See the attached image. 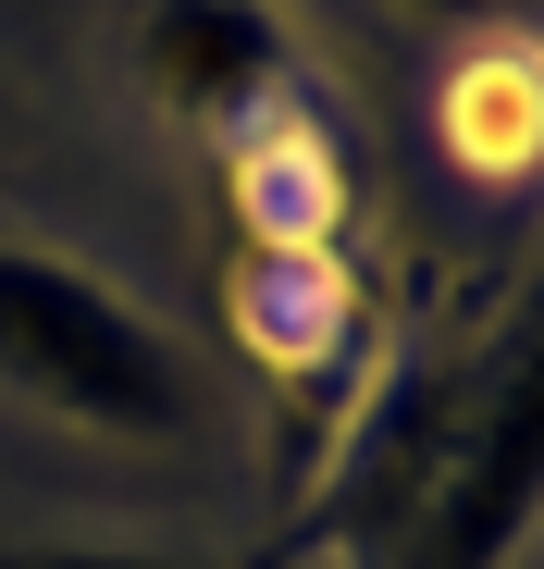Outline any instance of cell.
<instances>
[{
	"label": "cell",
	"instance_id": "cell-1",
	"mask_svg": "<svg viewBox=\"0 0 544 569\" xmlns=\"http://www.w3.org/2000/svg\"><path fill=\"white\" fill-rule=\"evenodd\" d=\"M0 385L26 409L112 433V446H173L199 421V371L124 284H100L62 248L0 236Z\"/></svg>",
	"mask_w": 544,
	"mask_h": 569
},
{
	"label": "cell",
	"instance_id": "cell-2",
	"mask_svg": "<svg viewBox=\"0 0 544 569\" xmlns=\"http://www.w3.org/2000/svg\"><path fill=\"white\" fill-rule=\"evenodd\" d=\"M532 520H544V284L495 335V359L433 385L421 496L372 545V569H507Z\"/></svg>",
	"mask_w": 544,
	"mask_h": 569
},
{
	"label": "cell",
	"instance_id": "cell-3",
	"mask_svg": "<svg viewBox=\"0 0 544 569\" xmlns=\"http://www.w3.org/2000/svg\"><path fill=\"white\" fill-rule=\"evenodd\" d=\"M285 62H298V38H285L272 0H149L137 13V87L187 124L260 112L285 87Z\"/></svg>",
	"mask_w": 544,
	"mask_h": 569
},
{
	"label": "cell",
	"instance_id": "cell-4",
	"mask_svg": "<svg viewBox=\"0 0 544 569\" xmlns=\"http://www.w3.org/2000/svg\"><path fill=\"white\" fill-rule=\"evenodd\" d=\"M0 569H199V557H161V545H0Z\"/></svg>",
	"mask_w": 544,
	"mask_h": 569
},
{
	"label": "cell",
	"instance_id": "cell-5",
	"mask_svg": "<svg viewBox=\"0 0 544 569\" xmlns=\"http://www.w3.org/2000/svg\"><path fill=\"white\" fill-rule=\"evenodd\" d=\"M433 13H483V0H433Z\"/></svg>",
	"mask_w": 544,
	"mask_h": 569
}]
</instances>
